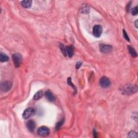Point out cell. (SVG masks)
I'll return each instance as SVG.
<instances>
[{
	"instance_id": "obj_6",
	"label": "cell",
	"mask_w": 138,
	"mask_h": 138,
	"mask_svg": "<svg viewBox=\"0 0 138 138\" xmlns=\"http://www.w3.org/2000/svg\"><path fill=\"white\" fill-rule=\"evenodd\" d=\"M12 83L10 81H5L1 84V89L3 92H7L11 89Z\"/></svg>"
},
{
	"instance_id": "obj_21",
	"label": "cell",
	"mask_w": 138,
	"mask_h": 138,
	"mask_svg": "<svg viewBox=\"0 0 138 138\" xmlns=\"http://www.w3.org/2000/svg\"><path fill=\"white\" fill-rule=\"evenodd\" d=\"M123 37H124V38H125L126 40H127L128 42H130V38H129V37L128 35L127 34L126 31H125V30H123Z\"/></svg>"
},
{
	"instance_id": "obj_7",
	"label": "cell",
	"mask_w": 138,
	"mask_h": 138,
	"mask_svg": "<svg viewBox=\"0 0 138 138\" xmlns=\"http://www.w3.org/2000/svg\"><path fill=\"white\" fill-rule=\"evenodd\" d=\"M103 32V28L100 25H96L93 28V34L96 37H99Z\"/></svg>"
},
{
	"instance_id": "obj_20",
	"label": "cell",
	"mask_w": 138,
	"mask_h": 138,
	"mask_svg": "<svg viewBox=\"0 0 138 138\" xmlns=\"http://www.w3.org/2000/svg\"><path fill=\"white\" fill-rule=\"evenodd\" d=\"M138 13V7L137 6L135 8H134L132 10V14L133 15L135 16L137 15Z\"/></svg>"
},
{
	"instance_id": "obj_15",
	"label": "cell",
	"mask_w": 138,
	"mask_h": 138,
	"mask_svg": "<svg viewBox=\"0 0 138 138\" xmlns=\"http://www.w3.org/2000/svg\"><path fill=\"white\" fill-rule=\"evenodd\" d=\"M9 60V57L7 55L3 53H1L0 54V60L1 62H6Z\"/></svg>"
},
{
	"instance_id": "obj_8",
	"label": "cell",
	"mask_w": 138,
	"mask_h": 138,
	"mask_svg": "<svg viewBox=\"0 0 138 138\" xmlns=\"http://www.w3.org/2000/svg\"><path fill=\"white\" fill-rule=\"evenodd\" d=\"M99 49L100 51L102 53H107L112 51L113 48L112 46L109 45H106V44H100L99 46Z\"/></svg>"
},
{
	"instance_id": "obj_10",
	"label": "cell",
	"mask_w": 138,
	"mask_h": 138,
	"mask_svg": "<svg viewBox=\"0 0 138 138\" xmlns=\"http://www.w3.org/2000/svg\"><path fill=\"white\" fill-rule=\"evenodd\" d=\"M45 96L48 100H49V101H54L55 100V97L54 96L52 93L50 92V91H46L45 93Z\"/></svg>"
},
{
	"instance_id": "obj_16",
	"label": "cell",
	"mask_w": 138,
	"mask_h": 138,
	"mask_svg": "<svg viewBox=\"0 0 138 138\" xmlns=\"http://www.w3.org/2000/svg\"><path fill=\"white\" fill-rule=\"evenodd\" d=\"M67 84H69V85L71 86L72 87V88L73 89V90H75V92L76 93V92H77V89H76V87H75V86L72 84V81H71V79L70 77H69V78H67Z\"/></svg>"
},
{
	"instance_id": "obj_22",
	"label": "cell",
	"mask_w": 138,
	"mask_h": 138,
	"mask_svg": "<svg viewBox=\"0 0 138 138\" xmlns=\"http://www.w3.org/2000/svg\"><path fill=\"white\" fill-rule=\"evenodd\" d=\"M82 12L84 14H87L89 12V8L87 7H85L82 9Z\"/></svg>"
},
{
	"instance_id": "obj_9",
	"label": "cell",
	"mask_w": 138,
	"mask_h": 138,
	"mask_svg": "<svg viewBox=\"0 0 138 138\" xmlns=\"http://www.w3.org/2000/svg\"><path fill=\"white\" fill-rule=\"evenodd\" d=\"M26 127L30 132H33L36 127V123L33 120H29L26 123Z\"/></svg>"
},
{
	"instance_id": "obj_14",
	"label": "cell",
	"mask_w": 138,
	"mask_h": 138,
	"mask_svg": "<svg viewBox=\"0 0 138 138\" xmlns=\"http://www.w3.org/2000/svg\"><path fill=\"white\" fill-rule=\"evenodd\" d=\"M128 49L129 52L130 53V54L133 57H137L138 56L137 52H136L135 50L134 49V48L132 47V46L128 45Z\"/></svg>"
},
{
	"instance_id": "obj_11",
	"label": "cell",
	"mask_w": 138,
	"mask_h": 138,
	"mask_svg": "<svg viewBox=\"0 0 138 138\" xmlns=\"http://www.w3.org/2000/svg\"><path fill=\"white\" fill-rule=\"evenodd\" d=\"M66 52L69 57H72L74 53V47L72 45L67 46L66 47Z\"/></svg>"
},
{
	"instance_id": "obj_24",
	"label": "cell",
	"mask_w": 138,
	"mask_h": 138,
	"mask_svg": "<svg viewBox=\"0 0 138 138\" xmlns=\"http://www.w3.org/2000/svg\"><path fill=\"white\" fill-rule=\"evenodd\" d=\"M93 134H94V137H95V138H97V133H96V131L95 130H94L93 131Z\"/></svg>"
},
{
	"instance_id": "obj_12",
	"label": "cell",
	"mask_w": 138,
	"mask_h": 138,
	"mask_svg": "<svg viewBox=\"0 0 138 138\" xmlns=\"http://www.w3.org/2000/svg\"><path fill=\"white\" fill-rule=\"evenodd\" d=\"M21 4L25 8H29L31 7L32 1H23L21 2Z\"/></svg>"
},
{
	"instance_id": "obj_25",
	"label": "cell",
	"mask_w": 138,
	"mask_h": 138,
	"mask_svg": "<svg viewBox=\"0 0 138 138\" xmlns=\"http://www.w3.org/2000/svg\"><path fill=\"white\" fill-rule=\"evenodd\" d=\"M134 24H135V27L136 28H138V20H137L135 22V23H134Z\"/></svg>"
},
{
	"instance_id": "obj_17",
	"label": "cell",
	"mask_w": 138,
	"mask_h": 138,
	"mask_svg": "<svg viewBox=\"0 0 138 138\" xmlns=\"http://www.w3.org/2000/svg\"><path fill=\"white\" fill-rule=\"evenodd\" d=\"M60 49L62 52L63 54L64 55V56L66 57L67 55V52H66V48H65V46L63 44H60Z\"/></svg>"
},
{
	"instance_id": "obj_4",
	"label": "cell",
	"mask_w": 138,
	"mask_h": 138,
	"mask_svg": "<svg viewBox=\"0 0 138 138\" xmlns=\"http://www.w3.org/2000/svg\"><path fill=\"white\" fill-rule=\"evenodd\" d=\"M37 133L41 137H46L50 134V130L46 126H42L38 129Z\"/></svg>"
},
{
	"instance_id": "obj_19",
	"label": "cell",
	"mask_w": 138,
	"mask_h": 138,
	"mask_svg": "<svg viewBox=\"0 0 138 138\" xmlns=\"http://www.w3.org/2000/svg\"><path fill=\"white\" fill-rule=\"evenodd\" d=\"M64 119H63L62 120H60L57 123L56 125V129H57V130H58V129H60L61 126H62L63 125L64 123Z\"/></svg>"
},
{
	"instance_id": "obj_3",
	"label": "cell",
	"mask_w": 138,
	"mask_h": 138,
	"mask_svg": "<svg viewBox=\"0 0 138 138\" xmlns=\"http://www.w3.org/2000/svg\"><path fill=\"white\" fill-rule=\"evenodd\" d=\"M36 113V111L33 107H30L26 109L23 113V117L24 119H28L31 116H34Z\"/></svg>"
},
{
	"instance_id": "obj_18",
	"label": "cell",
	"mask_w": 138,
	"mask_h": 138,
	"mask_svg": "<svg viewBox=\"0 0 138 138\" xmlns=\"http://www.w3.org/2000/svg\"><path fill=\"white\" fill-rule=\"evenodd\" d=\"M128 138H138V133L135 131H131L128 134Z\"/></svg>"
},
{
	"instance_id": "obj_23",
	"label": "cell",
	"mask_w": 138,
	"mask_h": 138,
	"mask_svg": "<svg viewBox=\"0 0 138 138\" xmlns=\"http://www.w3.org/2000/svg\"><path fill=\"white\" fill-rule=\"evenodd\" d=\"M82 64V63L80 62H78L76 64V69H79V67H80V66H81Z\"/></svg>"
},
{
	"instance_id": "obj_2",
	"label": "cell",
	"mask_w": 138,
	"mask_h": 138,
	"mask_svg": "<svg viewBox=\"0 0 138 138\" xmlns=\"http://www.w3.org/2000/svg\"><path fill=\"white\" fill-rule=\"evenodd\" d=\"M12 61L16 67H19L22 62V57L19 53H15L12 55Z\"/></svg>"
},
{
	"instance_id": "obj_13",
	"label": "cell",
	"mask_w": 138,
	"mask_h": 138,
	"mask_svg": "<svg viewBox=\"0 0 138 138\" xmlns=\"http://www.w3.org/2000/svg\"><path fill=\"white\" fill-rule=\"evenodd\" d=\"M43 92L42 91H39L38 92H37L35 94L34 96L33 99L35 100H39V99H41V98L42 97V96H43Z\"/></svg>"
},
{
	"instance_id": "obj_1",
	"label": "cell",
	"mask_w": 138,
	"mask_h": 138,
	"mask_svg": "<svg viewBox=\"0 0 138 138\" xmlns=\"http://www.w3.org/2000/svg\"><path fill=\"white\" fill-rule=\"evenodd\" d=\"M138 91V87L137 85L133 84H128L123 86L121 89V92L123 94L130 95L135 93Z\"/></svg>"
},
{
	"instance_id": "obj_5",
	"label": "cell",
	"mask_w": 138,
	"mask_h": 138,
	"mask_svg": "<svg viewBox=\"0 0 138 138\" xmlns=\"http://www.w3.org/2000/svg\"><path fill=\"white\" fill-rule=\"evenodd\" d=\"M100 85L103 88H107L111 85V82L109 79L106 77L104 76L100 78L99 81Z\"/></svg>"
}]
</instances>
